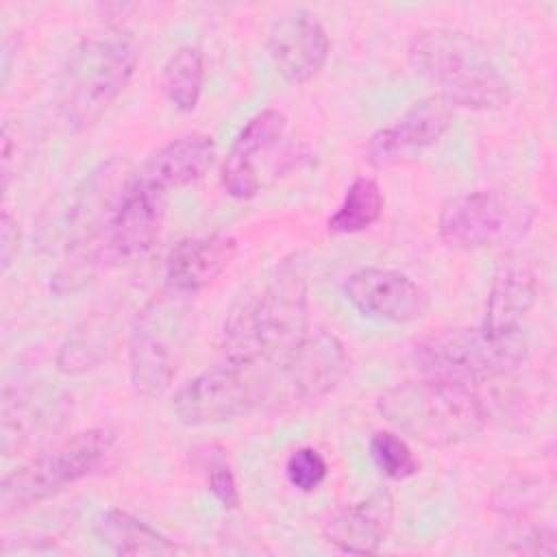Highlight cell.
<instances>
[{
    "label": "cell",
    "instance_id": "cell-8",
    "mask_svg": "<svg viewBox=\"0 0 557 557\" xmlns=\"http://www.w3.org/2000/svg\"><path fill=\"white\" fill-rule=\"evenodd\" d=\"M263 383V366L224 359L191 376L174 392L172 413L187 426L222 424L250 409H261Z\"/></svg>",
    "mask_w": 557,
    "mask_h": 557
},
{
    "label": "cell",
    "instance_id": "cell-18",
    "mask_svg": "<svg viewBox=\"0 0 557 557\" xmlns=\"http://www.w3.org/2000/svg\"><path fill=\"white\" fill-rule=\"evenodd\" d=\"M65 398L39 389H4L2 394V453L15 455L65 420Z\"/></svg>",
    "mask_w": 557,
    "mask_h": 557
},
{
    "label": "cell",
    "instance_id": "cell-21",
    "mask_svg": "<svg viewBox=\"0 0 557 557\" xmlns=\"http://www.w3.org/2000/svg\"><path fill=\"white\" fill-rule=\"evenodd\" d=\"M215 161V141L205 133H189L161 146L141 165L139 176L148 183L161 187L163 191L172 187H185L200 176Z\"/></svg>",
    "mask_w": 557,
    "mask_h": 557
},
{
    "label": "cell",
    "instance_id": "cell-27",
    "mask_svg": "<svg viewBox=\"0 0 557 557\" xmlns=\"http://www.w3.org/2000/svg\"><path fill=\"white\" fill-rule=\"evenodd\" d=\"M326 474H329L326 459L322 457L320 450L311 446L296 448L285 461V476L289 485L305 494L318 490L324 483Z\"/></svg>",
    "mask_w": 557,
    "mask_h": 557
},
{
    "label": "cell",
    "instance_id": "cell-7",
    "mask_svg": "<svg viewBox=\"0 0 557 557\" xmlns=\"http://www.w3.org/2000/svg\"><path fill=\"white\" fill-rule=\"evenodd\" d=\"M115 433L96 426L72 435L54 450L39 455L9 472L0 483V513L11 516L28 509L91 474L109 455Z\"/></svg>",
    "mask_w": 557,
    "mask_h": 557
},
{
    "label": "cell",
    "instance_id": "cell-26",
    "mask_svg": "<svg viewBox=\"0 0 557 557\" xmlns=\"http://www.w3.org/2000/svg\"><path fill=\"white\" fill-rule=\"evenodd\" d=\"M200 468L207 479V490L215 496V500L224 509H233L239 505V490L235 474L228 466V459L220 446H207L200 455Z\"/></svg>",
    "mask_w": 557,
    "mask_h": 557
},
{
    "label": "cell",
    "instance_id": "cell-14",
    "mask_svg": "<svg viewBox=\"0 0 557 557\" xmlns=\"http://www.w3.org/2000/svg\"><path fill=\"white\" fill-rule=\"evenodd\" d=\"M168 205V191L131 176L107 226V242L115 259H135L146 255L159 237Z\"/></svg>",
    "mask_w": 557,
    "mask_h": 557
},
{
    "label": "cell",
    "instance_id": "cell-9",
    "mask_svg": "<svg viewBox=\"0 0 557 557\" xmlns=\"http://www.w3.org/2000/svg\"><path fill=\"white\" fill-rule=\"evenodd\" d=\"M265 370L261 407L283 409L326 396L344 379L348 357L342 342L326 331L307 335L281 363Z\"/></svg>",
    "mask_w": 557,
    "mask_h": 557
},
{
    "label": "cell",
    "instance_id": "cell-12",
    "mask_svg": "<svg viewBox=\"0 0 557 557\" xmlns=\"http://www.w3.org/2000/svg\"><path fill=\"white\" fill-rule=\"evenodd\" d=\"M455 107L442 96L431 94L411 104L398 120L379 128L366 146V159L376 165H389L437 144L450 128Z\"/></svg>",
    "mask_w": 557,
    "mask_h": 557
},
{
    "label": "cell",
    "instance_id": "cell-20",
    "mask_svg": "<svg viewBox=\"0 0 557 557\" xmlns=\"http://www.w3.org/2000/svg\"><path fill=\"white\" fill-rule=\"evenodd\" d=\"M233 255L235 239L228 235L183 239L170 250L165 261L168 287L194 296L228 268Z\"/></svg>",
    "mask_w": 557,
    "mask_h": 557
},
{
    "label": "cell",
    "instance_id": "cell-16",
    "mask_svg": "<svg viewBox=\"0 0 557 557\" xmlns=\"http://www.w3.org/2000/svg\"><path fill=\"white\" fill-rule=\"evenodd\" d=\"M394 522V498L387 490H374L357 503L333 511L324 527V540L348 555L376 553Z\"/></svg>",
    "mask_w": 557,
    "mask_h": 557
},
{
    "label": "cell",
    "instance_id": "cell-6",
    "mask_svg": "<svg viewBox=\"0 0 557 557\" xmlns=\"http://www.w3.org/2000/svg\"><path fill=\"white\" fill-rule=\"evenodd\" d=\"M191 296L165 285L133 318L128 333V370L133 389L159 398L174 381L187 335Z\"/></svg>",
    "mask_w": 557,
    "mask_h": 557
},
{
    "label": "cell",
    "instance_id": "cell-1",
    "mask_svg": "<svg viewBox=\"0 0 557 557\" xmlns=\"http://www.w3.org/2000/svg\"><path fill=\"white\" fill-rule=\"evenodd\" d=\"M309 296L302 272L283 261L268 281L239 298L222 331L224 359L246 366H276L309 335Z\"/></svg>",
    "mask_w": 557,
    "mask_h": 557
},
{
    "label": "cell",
    "instance_id": "cell-2",
    "mask_svg": "<svg viewBox=\"0 0 557 557\" xmlns=\"http://www.w3.org/2000/svg\"><path fill=\"white\" fill-rule=\"evenodd\" d=\"M409 61L453 107L500 109L509 102L507 78L474 35L442 26L418 30L409 44Z\"/></svg>",
    "mask_w": 557,
    "mask_h": 557
},
{
    "label": "cell",
    "instance_id": "cell-28",
    "mask_svg": "<svg viewBox=\"0 0 557 557\" xmlns=\"http://www.w3.org/2000/svg\"><path fill=\"white\" fill-rule=\"evenodd\" d=\"M20 224L17 220L9 213L2 211V220H0V265L2 272H9V268L13 265L17 250H20Z\"/></svg>",
    "mask_w": 557,
    "mask_h": 557
},
{
    "label": "cell",
    "instance_id": "cell-24",
    "mask_svg": "<svg viewBox=\"0 0 557 557\" xmlns=\"http://www.w3.org/2000/svg\"><path fill=\"white\" fill-rule=\"evenodd\" d=\"M383 205L385 200L379 183L370 176H357L348 185L335 213L329 218V231L342 235L366 231L381 218Z\"/></svg>",
    "mask_w": 557,
    "mask_h": 557
},
{
    "label": "cell",
    "instance_id": "cell-5",
    "mask_svg": "<svg viewBox=\"0 0 557 557\" xmlns=\"http://www.w3.org/2000/svg\"><path fill=\"white\" fill-rule=\"evenodd\" d=\"M529 352L522 329L490 333L476 329H448L424 337L411 350L413 366L431 379L474 385L513 372Z\"/></svg>",
    "mask_w": 557,
    "mask_h": 557
},
{
    "label": "cell",
    "instance_id": "cell-15",
    "mask_svg": "<svg viewBox=\"0 0 557 557\" xmlns=\"http://www.w3.org/2000/svg\"><path fill=\"white\" fill-rule=\"evenodd\" d=\"M133 318L128 320L122 302L96 309L65 335L57 355V368L65 374H83L98 368L117 350L124 333H131Z\"/></svg>",
    "mask_w": 557,
    "mask_h": 557
},
{
    "label": "cell",
    "instance_id": "cell-19",
    "mask_svg": "<svg viewBox=\"0 0 557 557\" xmlns=\"http://www.w3.org/2000/svg\"><path fill=\"white\" fill-rule=\"evenodd\" d=\"M537 298V276L522 257H507L498 263L485 302L481 326L490 333L522 329L520 322Z\"/></svg>",
    "mask_w": 557,
    "mask_h": 557
},
{
    "label": "cell",
    "instance_id": "cell-22",
    "mask_svg": "<svg viewBox=\"0 0 557 557\" xmlns=\"http://www.w3.org/2000/svg\"><path fill=\"white\" fill-rule=\"evenodd\" d=\"M94 533L102 546H107L115 555L139 557V555H176L181 546L172 542L168 535L150 527L148 522L135 518L133 513L111 507L104 509L96 522Z\"/></svg>",
    "mask_w": 557,
    "mask_h": 557
},
{
    "label": "cell",
    "instance_id": "cell-17",
    "mask_svg": "<svg viewBox=\"0 0 557 557\" xmlns=\"http://www.w3.org/2000/svg\"><path fill=\"white\" fill-rule=\"evenodd\" d=\"M283 133L285 115L276 109H263L246 122L220 168V183L228 196L246 200L257 194L259 174L255 159L276 146Z\"/></svg>",
    "mask_w": 557,
    "mask_h": 557
},
{
    "label": "cell",
    "instance_id": "cell-23",
    "mask_svg": "<svg viewBox=\"0 0 557 557\" xmlns=\"http://www.w3.org/2000/svg\"><path fill=\"white\" fill-rule=\"evenodd\" d=\"M165 98L178 111H194L205 85V59L198 46L176 48L161 72Z\"/></svg>",
    "mask_w": 557,
    "mask_h": 557
},
{
    "label": "cell",
    "instance_id": "cell-30",
    "mask_svg": "<svg viewBox=\"0 0 557 557\" xmlns=\"http://www.w3.org/2000/svg\"><path fill=\"white\" fill-rule=\"evenodd\" d=\"M11 159H13V141H11L9 126H4L2 128V178H4V189L9 187V178H11Z\"/></svg>",
    "mask_w": 557,
    "mask_h": 557
},
{
    "label": "cell",
    "instance_id": "cell-29",
    "mask_svg": "<svg viewBox=\"0 0 557 557\" xmlns=\"http://www.w3.org/2000/svg\"><path fill=\"white\" fill-rule=\"evenodd\" d=\"M518 553H529V555H548L553 557L557 546H555V533L550 529H533L529 535H524V542L516 548Z\"/></svg>",
    "mask_w": 557,
    "mask_h": 557
},
{
    "label": "cell",
    "instance_id": "cell-11",
    "mask_svg": "<svg viewBox=\"0 0 557 557\" xmlns=\"http://www.w3.org/2000/svg\"><path fill=\"white\" fill-rule=\"evenodd\" d=\"M329 52L331 41L322 22L305 9L281 15L268 33L270 61L289 85L313 81L326 65Z\"/></svg>",
    "mask_w": 557,
    "mask_h": 557
},
{
    "label": "cell",
    "instance_id": "cell-3",
    "mask_svg": "<svg viewBox=\"0 0 557 557\" xmlns=\"http://www.w3.org/2000/svg\"><path fill=\"white\" fill-rule=\"evenodd\" d=\"M376 411L396 431L426 446H453L474 437L487 422L485 403L463 383L424 376L385 389Z\"/></svg>",
    "mask_w": 557,
    "mask_h": 557
},
{
    "label": "cell",
    "instance_id": "cell-10",
    "mask_svg": "<svg viewBox=\"0 0 557 557\" xmlns=\"http://www.w3.org/2000/svg\"><path fill=\"white\" fill-rule=\"evenodd\" d=\"M531 209L498 191H468L444 202L437 215L442 242L459 250L490 248L522 237Z\"/></svg>",
    "mask_w": 557,
    "mask_h": 557
},
{
    "label": "cell",
    "instance_id": "cell-13",
    "mask_svg": "<svg viewBox=\"0 0 557 557\" xmlns=\"http://www.w3.org/2000/svg\"><path fill=\"white\" fill-rule=\"evenodd\" d=\"M344 296L361 315L392 324L420 320L429 309V296L416 281L383 268L355 270L344 281Z\"/></svg>",
    "mask_w": 557,
    "mask_h": 557
},
{
    "label": "cell",
    "instance_id": "cell-25",
    "mask_svg": "<svg viewBox=\"0 0 557 557\" xmlns=\"http://www.w3.org/2000/svg\"><path fill=\"white\" fill-rule=\"evenodd\" d=\"M370 457H372L376 470L392 481L409 479L420 470V461L416 459L413 450L394 431H376L372 435Z\"/></svg>",
    "mask_w": 557,
    "mask_h": 557
},
{
    "label": "cell",
    "instance_id": "cell-4",
    "mask_svg": "<svg viewBox=\"0 0 557 557\" xmlns=\"http://www.w3.org/2000/svg\"><path fill=\"white\" fill-rule=\"evenodd\" d=\"M137 65L131 39L120 30L91 33L70 52L59 78V115L70 133L94 126L117 100Z\"/></svg>",
    "mask_w": 557,
    "mask_h": 557
}]
</instances>
